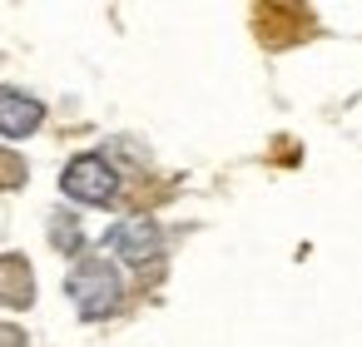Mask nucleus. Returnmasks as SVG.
Returning <instances> with one entry per match:
<instances>
[{
    "label": "nucleus",
    "mask_w": 362,
    "mask_h": 347,
    "mask_svg": "<svg viewBox=\"0 0 362 347\" xmlns=\"http://www.w3.org/2000/svg\"><path fill=\"white\" fill-rule=\"evenodd\" d=\"M105 248H115V253L129 258V263H144V258H154L159 233H154L149 218H124V223H115V228L105 233Z\"/></svg>",
    "instance_id": "nucleus-3"
},
{
    "label": "nucleus",
    "mask_w": 362,
    "mask_h": 347,
    "mask_svg": "<svg viewBox=\"0 0 362 347\" xmlns=\"http://www.w3.org/2000/svg\"><path fill=\"white\" fill-rule=\"evenodd\" d=\"M70 293H75V307H80L85 317H105V312H115V302H119V278H115V268H105V263H85V268L70 278Z\"/></svg>",
    "instance_id": "nucleus-1"
},
{
    "label": "nucleus",
    "mask_w": 362,
    "mask_h": 347,
    "mask_svg": "<svg viewBox=\"0 0 362 347\" xmlns=\"http://www.w3.org/2000/svg\"><path fill=\"white\" fill-rule=\"evenodd\" d=\"M40 119H45L40 100L21 95V90H0V134H6V139H25Z\"/></svg>",
    "instance_id": "nucleus-4"
},
{
    "label": "nucleus",
    "mask_w": 362,
    "mask_h": 347,
    "mask_svg": "<svg viewBox=\"0 0 362 347\" xmlns=\"http://www.w3.org/2000/svg\"><path fill=\"white\" fill-rule=\"evenodd\" d=\"M115 189H119V179H115V169H110L100 154H80V159L65 169V194H70V199L105 204V199H115Z\"/></svg>",
    "instance_id": "nucleus-2"
}]
</instances>
